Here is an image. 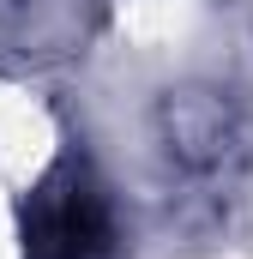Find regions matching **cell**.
Instances as JSON below:
<instances>
[{
  "label": "cell",
  "mask_w": 253,
  "mask_h": 259,
  "mask_svg": "<svg viewBox=\"0 0 253 259\" xmlns=\"http://www.w3.org/2000/svg\"><path fill=\"white\" fill-rule=\"evenodd\" d=\"M109 253V205L103 193L61 163L36 181L24 205V259H103Z\"/></svg>",
  "instance_id": "obj_1"
}]
</instances>
